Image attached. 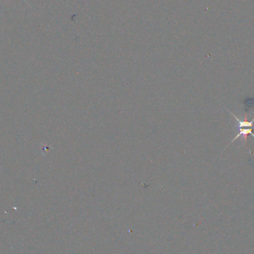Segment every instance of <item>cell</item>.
Segmentation results:
<instances>
[{
  "label": "cell",
  "mask_w": 254,
  "mask_h": 254,
  "mask_svg": "<svg viewBox=\"0 0 254 254\" xmlns=\"http://www.w3.org/2000/svg\"><path fill=\"white\" fill-rule=\"evenodd\" d=\"M254 128H239V132L236 134V136L233 139L231 140V143H233L236 140H237L238 138H239L240 136H243L244 137V143H247V135L249 134H251L252 136L254 138V133L253 132L252 129Z\"/></svg>",
  "instance_id": "1"
},
{
  "label": "cell",
  "mask_w": 254,
  "mask_h": 254,
  "mask_svg": "<svg viewBox=\"0 0 254 254\" xmlns=\"http://www.w3.org/2000/svg\"><path fill=\"white\" fill-rule=\"evenodd\" d=\"M24 1H25V2H26V3H27V4H28V2H26V0H24Z\"/></svg>",
  "instance_id": "2"
}]
</instances>
